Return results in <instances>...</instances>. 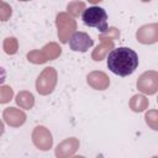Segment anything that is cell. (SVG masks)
<instances>
[{
	"label": "cell",
	"instance_id": "cell-3",
	"mask_svg": "<svg viewBox=\"0 0 158 158\" xmlns=\"http://www.w3.org/2000/svg\"><path fill=\"white\" fill-rule=\"evenodd\" d=\"M93 44L94 41L85 32L77 31L69 38V47L75 52H86Z\"/></svg>",
	"mask_w": 158,
	"mask_h": 158
},
{
	"label": "cell",
	"instance_id": "cell-2",
	"mask_svg": "<svg viewBox=\"0 0 158 158\" xmlns=\"http://www.w3.org/2000/svg\"><path fill=\"white\" fill-rule=\"evenodd\" d=\"M81 20L84 25L89 27H95L100 32H106L107 31V14L105 9L93 5L86 7L83 11Z\"/></svg>",
	"mask_w": 158,
	"mask_h": 158
},
{
	"label": "cell",
	"instance_id": "cell-4",
	"mask_svg": "<svg viewBox=\"0 0 158 158\" xmlns=\"http://www.w3.org/2000/svg\"><path fill=\"white\" fill-rule=\"evenodd\" d=\"M5 79H6V72L2 67H0V84H2L5 81Z\"/></svg>",
	"mask_w": 158,
	"mask_h": 158
},
{
	"label": "cell",
	"instance_id": "cell-1",
	"mask_svg": "<svg viewBox=\"0 0 158 158\" xmlns=\"http://www.w3.org/2000/svg\"><path fill=\"white\" fill-rule=\"evenodd\" d=\"M138 67L137 53L128 47H118L112 49L107 56V68L116 75L127 77Z\"/></svg>",
	"mask_w": 158,
	"mask_h": 158
}]
</instances>
